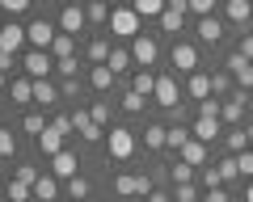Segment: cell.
Masks as SVG:
<instances>
[{"mask_svg":"<svg viewBox=\"0 0 253 202\" xmlns=\"http://www.w3.org/2000/svg\"><path fill=\"white\" fill-rule=\"evenodd\" d=\"M63 202H72V198H63Z\"/></svg>","mask_w":253,"mask_h":202,"instance_id":"obj_45","label":"cell"},{"mask_svg":"<svg viewBox=\"0 0 253 202\" xmlns=\"http://www.w3.org/2000/svg\"><path fill=\"white\" fill-rule=\"evenodd\" d=\"M55 4H59V0H38V13L26 21V46H30V51H51V42L59 38Z\"/></svg>","mask_w":253,"mask_h":202,"instance_id":"obj_3","label":"cell"},{"mask_svg":"<svg viewBox=\"0 0 253 202\" xmlns=\"http://www.w3.org/2000/svg\"><path fill=\"white\" fill-rule=\"evenodd\" d=\"M249 105H253V101H249Z\"/></svg>","mask_w":253,"mask_h":202,"instance_id":"obj_46","label":"cell"},{"mask_svg":"<svg viewBox=\"0 0 253 202\" xmlns=\"http://www.w3.org/2000/svg\"><path fill=\"white\" fill-rule=\"evenodd\" d=\"M236 55H245L253 64V30H245V34H236V46H232Z\"/></svg>","mask_w":253,"mask_h":202,"instance_id":"obj_37","label":"cell"},{"mask_svg":"<svg viewBox=\"0 0 253 202\" xmlns=\"http://www.w3.org/2000/svg\"><path fill=\"white\" fill-rule=\"evenodd\" d=\"M26 152H30V147L21 143V135H17V127H13V118H0V168L9 173V168L17 165Z\"/></svg>","mask_w":253,"mask_h":202,"instance_id":"obj_9","label":"cell"},{"mask_svg":"<svg viewBox=\"0 0 253 202\" xmlns=\"http://www.w3.org/2000/svg\"><path fill=\"white\" fill-rule=\"evenodd\" d=\"M114 38H110V30L106 34H89L84 38V46H81V59H84V67H106L110 64V51H114Z\"/></svg>","mask_w":253,"mask_h":202,"instance_id":"obj_13","label":"cell"},{"mask_svg":"<svg viewBox=\"0 0 253 202\" xmlns=\"http://www.w3.org/2000/svg\"><path fill=\"white\" fill-rule=\"evenodd\" d=\"M165 38L156 34V26H144L139 30V38L131 42V59H135V67H144V72H161L165 67Z\"/></svg>","mask_w":253,"mask_h":202,"instance_id":"obj_4","label":"cell"},{"mask_svg":"<svg viewBox=\"0 0 253 202\" xmlns=\"http://www.w3.org/2000/svg\"><path fill=\"white\" fill-rule=\"evenodd\" d=\"M21 76H30V80H55V59L51 51H30L21 55Z\"/></svg>","mask_w":253,"mask_h":202,"instance_id":"obj_14","label":"cell"},{"mask_svg":"<svg viewBox=\"0 0 253 202\" xmlns=\"http://www.w3.org/2000/svg\"><path fill=\"white\" fill-rule=\"evenodd\" d=\"M81 38H68V34H59V38H55V42H51V59H55V64H68V59H81Z\"/></svg>","mask_w":253,"mask_h":202,"instance_id":"obj_29","label":"cell"},{"mask_svg":"<svg viewBox=\"0 0 253 202\" xmlns=\"http://www.w3.org/2000/svg\"><path fill=\"white\" fill-rule=\"evenodd\" d=\"M144 202H173V190H169V185H156V190L148 194Z\"/></svg>","mask_w":253,"mask_h":202,"instance_id":"obj_40","label":"cell"},{"mask_svg":"<svg viewBox=\"0 0 253 202\" xmlns=\"http://www.w3.org/2000/svg\"><path fill=\"white\" fill-rule=\"evenodd\" d=\"M55 26H59V34L68 38H89V17H84V0H59L55 4Z\"/></svg>","mask_w":253,"mask_h":202,"instance_id":"obj_6","label":"cell"},{"mask_svg":"<svg viewBox=\"0 0 253 202\" xmlns=\"http://www.w3.org/2000/svg\"><path fill=\"white\" fill-rule=\"evenodd\" d=\"M177 160H186L190 168H207L211 160H215V147H207V143H199V139H190L186 147L177 152Z\"/></svg>","mask_w":253,"mask_h":202,"instance_id":"obj_24","label":"cell"},{"mask_svg":"<svg viewBox=\"0 0 253 202\" xmlns=\"http://www.w3.org/2000/svg\"><path fill=\"white\" fill-rule=\"evenodd\" d=\"M106 156H110V165H118V168H135L139 160H144L135 122H118V127L106 135Z\"/></svg>","mask_w":253,"mask_h":202,"instance_id":"obj_2","label":"cell"},{"mask_svg":"<svg viewBox=\"0 0 253 202\" xmlns=\"http://www.w3.org/2000/svg\"><path fill=\"white\" fill-rule=\"evenodd\" d=\"M110 72H114L118 76V80H126V76H131V72H135V59H131V46H123V42H118L114 46V51H110Z\"/></svg>","mask_w":253,"mask_h":202,"instance_id":"obj_28","label":"cell"},{"mask_svg":"<svg viewBox=\"0 0 253 202\" xmlns=\"http://www.w3.org/2000/svg\"><path fill=\"white\" fill-rule=\"evenodd\" d=\"M46 173H51V177H59V181H72L76 173H84V152H81L76 143H68V147L59 152V156H55L51 165H46Z\"/></svg>","mask_w":253,"mask_h":202,"instance_id":"obj_12","label":"cell"},{"mask_svg":"<svg viewBox=\"0 0 253 202\" xmlns=\"http://www.w3.org/2000/svg\"><path fill=\"white\" fill-rule=\"evenodd\" d=\"M165 67H169L177 80H186V76H194V72H207V55L199 51V42L194 38H173L169 46H165Z\"/></svg>","mask_w":253,"mask_h":202,"instance_id":"obj_1","label":"cell"},{"mask_svg":"<svg viewBox=\"0 0 253 202\" xmlns=\"http://www.w3.org/2000/svg\"><path fill=\"white\" fill-rule=\"evenodd\" d=\"M84 17H89V34H106L110 17H114V4L110 0H84Z\"/></svg>","mask_w":253,"mask_h":202,"instance_id":"obj_21","label":"cell"},{"mask_svg":"<svg viewBox=\"0 0 253 202\" xmlns=\"http://www.w3.org/2000/svg\"><path fill=\"white\" fill-rule=\"evenodd\" d=\"M232 93H236V80L224 72V67H215V72H211V97H215V101H228Z\"/></svg>","mask_w":253,"mask_h":202,"instance_id":"obj_31","label":"cell"},{"mask_svg":"<svg viewBox=\"0 0 253 202\" xmlns=\"http://www.w3.org/2000/svg\"><path fill=\"white\" fill-rule=\"evenodd\" d=\"M13 127H17L21 143L34 147L38 139L46 135V127H51V114H42V110H26V114H17V118H13Z\"/></svg>","mask_w":253,"mask_h":202,"instance_id":"obj_11","label":"cell"},{"mask_svg":"<svg viewBox=\"0 0 253 202\" xmlns=\"http://www.w3.org/2000/svg\"><path fill=\"white\" fill-rule=\"evenodd\" d=\"M4 97H9L13 118H17V114H26V110H34V80H30V76H13Z\"/></svg>","mask_w":253,"mask_h":202,"instance_id":"obj_16","label":"cell"},{"mask_svg":"<svg viewBox=\"0 0 253 202\" xmlns=\"http://www.w3.org/2000/svg\"><path fill=\"white\" fill-rule=\"evenodd\" d=\"M0 55H13V59L26 55V26L21 21H0Z\"/></svg>","mask_w":253,"mask_h":202,"instance_id":"obj_18","label":"cell"},{"mask_svg":"<svg viewBox=\"0 0 253 202\" xmlns=\"http://www.w3.org/2000/svg\"><path fill=\"white\" fill-rule=\"evenodd\" d=\"M126 89L139 93L144 101H152V93H156V72H144V67H135V72L126 76Z\"/></svg>","mask_w":253,"mask_h":202,"instance_id":"obj_30","label":"cell"},{"mask_svg":"<svg viewBox=\"0 0 253 202\" xmlns=\"http://www.w3.org/2000/svg\"><path fill=\"white\" fill-rule=\"evenodd\" d=\"M139 30H144V21H139V13L131 9V4H114V17H110V38L123 46H131L139 38Z\"/></svg>","mask_w":253,"mask_h":202,"instance_id":"obj_8","label":"cell"},{"mask_svg":"<svg viewBox=\"0 0 253 202\" xmlns=\"http://www.w3.org/2000/svg\"><path fill=\"white\" fill-rule=\"evenodd\" d=\"M84 84H89V97H118V89H123V80L110 67H89L84 72Z\"/></svg>","mask_w":253,"mask_h":202,"instance_id":"obj_17","label":"cell"},{"mask_svg":"<svg viewBox=\"0 0 253 202\" xmlns=\"http://www.w3.org/2000/svg\"><path fill=\"white\" fill-rule=\"evenodd\" d=\"M241 202H253V181L245 185V198H241Z\"/></svg>","mask_w":253,"mask_h":202,"instance_id":"obj_41","label":"cell"},{"mask_svg":"<svg viewBox=\"0 0 253 202\" xmlns=\"http://www.w3.org/2000/svg\"><path fill=\"white\" fill-rule=\"evenodd\" d=\"M249 147H253V135H249V127H236V131H224V143H219L215 152L241 156V152H249Z\"/></svg>","mask_w":253,"mask_h":202,"instance_id":"obj_26","label":"cell"},{"mask_svg":"<svg viewBox=\"0 0 253 202\" xmlns=\"http://www.w3.org/2000/svg\"><path fill=\"white\" fill-rule=\"evenodd\" d=\"M181 93H186L190 105L207 101V97H211V72H194V76H186V80H181Z\"/></svg>","mask_w":253,"mask_h":202,"instance_id":"obj_23","label":"cell"},{"mask_svg":"<svg viewBox=\"0 0 253 202\" xmlns=\"http://www.w3.org/2000/svg\"><path fill=\"white\" fill-rule=\"evenodd\" d=\"M224 185V177H219V168H215V160H211L207 168H199V190L207 194V190H219Z\"/></svg>","mask_w":253,"mask_h":202,"instance_id":"obj_34","label":"cell"},{"mask_svg":"<svg viewBox=\"0 0 253 202\" xmlns=\"http://www.w3.org/2000/svg\"><path fill=\"white\" fill-rule=\"evenodd\" d=\"M173 202H203L199 181H194V185H177V190H173Z\"/></svg>","mask_w":253,"mask_h":202,"instance_id":"obj_35","label":"cell"},{"mask_svg":"<svg viewBox=\"0 0 253 202\" xmlns=\"http://www.w3.org/2000/svg\"><path fill=\"white\" fill-rule=\"evenodd\" d=\"M203 202H241V198H236L228 185H219V190H207V194H203Z\"/></svg>","mask_w":253,"mask_h":202,"instance_id":"obj_39","label":"cell"},{"mask_svg":"<svg viewBox=\"0 0 253 202\" xmlns=\"http://www.w3.org/2000/svg\"><path fill=\"white\" fill-rule=\"evenodd\" d=\"M4 93H9V76H0V97H4Z\"/></svg>","mask_w":253,"mask_h":202,"instance_id":"obj_42","label":"cell"},{"mask_svg":"<svg viewBox=\"0 0 253 202\" xmlns=\"http://www.w3.org/2000/svg\"><path fill=\"white\" fill-rule=\"evenodd\" d=\"M4 181H9V173H4V168H0V194H4Z\"/></svg>","mask_w":253,"mask_h":202,"instance_id":"obj_43","label":"cell"},{"mask_svg":"<svg viewBox=\"0 0 253 202\" xmlns=\"http://www.w3.org/2000/svg\"><path fill=\"white\" fill-rule=\"evenodd\" d=\"M0 202H4V194H0Z\"/></svg>","mask_w":253,"mask_h":202,"instance_id":"obj_44","label":"cell"},{"mask_svg":"<svg viewBox=\"0 0 253 202\" xmlns=\"http://www.w3.org/2000/svg\"><path fill=\"white\" fill-rule=\"evenodd\" d=\"M34 110H42V114L63 110V97H59V84L55 80H34Z\"/></svg>","mask_w":253,"mask_h":202,"instance_id":"obj_20","label":"cell"},{"mask_svg":"<svg viewBox=\"0 0 253 202\" xmlns=\"http://www.w3.org/2000/svg\"><path fill=\"white\" fill-rule=\"evenodd\" d=\"M63 147H68V139H63L59 131H51V127H46V135H42V139H38V143H34V156H38V160H46V165H51V160L59 156Z\"/></svg>","mask_w":253,"mask_h":202,"instance_id":"obj_25","label":"cell"},{"mask_svg":"<svg viewBox=\"0 0 253 202\" xmlns=\"http://www.w3.org/2000/svg\"><path fill=\"white\" fill-rule=\"evenodd\" d=\"M84 110H89V118L97 122L106 135L118 127V122H123V114H118V101H114V97H89V105H84Z\"/></svg>","mask_w":253,"mask_h":202,"instance_id":"obj_15","label":"cell"},{"mask_svg":"<svg viewBox=\"0 0 253 202\" xmlns=\"http://www.w3.org/2000/svg\"><path fill=\"white\" fill-rule=\"evenodd\" d=\"M42 173H46V160H38V156H34V147H30L26 156H21L17 165L9 168V177H17V181H26V185H34Z\"/></svg>","mask_w":253,"mask_h":202,"instance_id":"obj_22","label":"cell"},{"mask_svg":"<svg viewBox=\"0 0 253 202\" xmlns=\"http://www.w3.org/2000/svg\"><path fill=\"white\" fill-rule=\"evenodd\" d=\"M135 135H139V152H144L148 160H156V156L169 152V122H165L161 114H148L144 122H135Z\"/></svg>","mask_w":253,"mask_h":202,"instance_id":"obj_5","label":"cell"},{"mask_svg":"<svg viewBox=\"0 0 253 202\" xmlns=\"http://www.w3.org/2000/svg\"><path fill=\"white\" fill-rule=\"evenodd\" d=\"M219 110H224V101H215V97H207V101H199V105H194V114H199V118H219Z\"/></svg>","mask_w":253,"mask_h":202,"instance_id":"obj_36","label":"cell"},{"mask_svg":"<svg viewBox=\"0 0 253 202\" xmlns=\"http://www.w3.org/2000/svg\"><path fill=\"white\" fill-rule=\"evenodd\" d=\"M219 17L232 30V38L245 34V30H253V0H224V4H219Z\"/></svg>","mask_w":253,"mask_h":202,"instance_id":"obj_10","label":"cell"},{"mask_svg":"<svg viewBox=\"0 0 253 202\" xmlns=\"http://www.w3.org/2000/svg\"><path fill=\"white\" fill-rule=\"evenodd\" d=\"M190 139H194V135H190V122H169V152H173V156H177Z\"/></svg>","mask_w":253,"mask_h":202,"instance_id":"obj_33","label":"cell"},{"mask_svg":"<svg viewBox=\"0 0 253 202\" xmlns=\"http://www.w3.org/2000/svg\"><path fill=\"white\" fill-rule=\"evenodd\" d=\"M236 168H241V181L249 185V181H253V147H249V152H241V156H236Z\"/></svg>","mask_w":253,"mask_h":202,"instance_id":"obj_38","label":"cell"},{"mask_svg":"<svg viewBox=\"0 0 253 202\" xmlns=\"http://www.w3.org/2000/svg\"><path fill=\"white\" fill-rule=\"evenodd\" d=\"M156 34L165 38V42H173V38H186L190 34V13H186V0H169L161 13V21H156Z\"/></svg>","mask_w":253,"mask_h":202,"instance_id":"obj_7","label":"cell"},{"mask_svg":"<svg viewBox=\"0 0 253 202\" xmlns=\"http://www.w3.org/2000/svg\"><path fill=\"white\" fill-rule=\"evenodd\" d=\"M190 135L199 139V143H207V147H219L224 143V122L219 118H199V114H194V118H190Z\"/></svg>","mask_w":253,"mask_h":202,"instance_id":"obj_19","label":"cell"},{"mask_svg":"<svg viewBox=\"0 0 253 202\" xmlns=\"http://www.w3.org/2000/svg\"><path fill=\"white\" fill-rule=\"evenodd\" d=\"M34 202H63V181L51 173H42L34 181Z\"/></svg>","mask_w":253,"mask_h":202,"instance_id":"obj_27","label":"cell"},{"mask_svg":"<svg viewBox=\"0 0 253 202\" xmlns=\"http://www.w3.org/2000/svg\"><path fill=\"white\" fill-rule=\"evenodd\" d=\"M4 202H34V185L9 177V181H4Z\"/></svg>","mask_w":253,"mask_h":202,"instance_id":"obj_32","label":"cell"}]
</instances>
